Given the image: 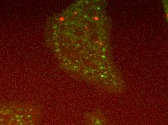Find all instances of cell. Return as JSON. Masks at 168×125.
<instances>
[{"mask_svg":"<svg viewBox=\"0 0 168 125\" xmlns=\"http://www.w3.org/2000/svg\"><path fill=\"white\" fill-rule=\"evenodd\" d=\"M94 125H101V124L100 123H96V124H95Z\"/></svg>","mask_w":168,"mask_h":125,"instance_id":"6da1fadb","label":"cell"}]
</instances>
